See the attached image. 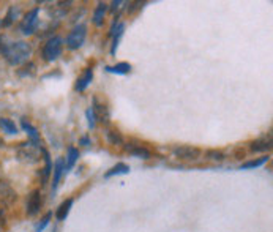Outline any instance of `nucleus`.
Returning <instances> with one entry per match:
<instances>
[{"instance_id": "34", "label": "nucleus", "mask_w": 273, "mask_h": 232, "mask_svg": "<svg viewBox=\"0 0 273 232\" xmlns=\"http://www.w3.org/2000/svg\"><path fill=\"white\" fill-rule=\"evenodd\" d=\"M0 27H2V22H0Z\"/></svg>"}, {"instance_id": "35", "label": "nucleus", "mask_w": 273, "mask_h": 232, "mask_svg": "<svg viewBox=\"0 0 273 232\" xmlns=\"http://www.w3.org/2000/svg\"><path fill=\"white\" fill-rule=\"evenodd\" d=\"M0 232H2V229H0Z\"/></svg>"}, {"instance_id": "32", "label": "nucleus", "mask_w": 273, "mask_h": 232, "mask_svg": "<svg viewBox=\"0 0 273 232\" xmlns=\"http://www.w3.org/2000/svg\"><path fill=\"white\" fill-rule=\"evenodd\" d=\"M120 5H122L120 0H117V2H112V7H111V11H112V13H115V11L120 8Z\"/></svg>"}, {"instance_id": "15", "label": "nucleus", "mask_w": 273, "mask_h": 232, "mask_svg": "<svg viewBox=\"0 0 273 232\" xmlns=\"http://www.w3.org/2000/svg\"><path fill=\"white\" fill-rule=\"evenodd\" d=\"M73 204H74V199L70 198V199L64 201V202H62V204L59 205L57 212H55V218H57V221H64V219L68 217V213H70Z\"/></svg>"}, {"instance_id": "14", "label": "nucleus", "mask_w": 273, "mask_h": 232, "mask_svg": "<svg viewBox=\"0 0 273 232\" xmlns=\"http://www.w3.org/2000/svg\"><path fill=\"white\" fill-rule=\"evenodd\" d=\"M52 172H54V179H52V193H55V191H57V186H59V183H60L62 175L65 174V160H64V158H57V160H55Z\"/></svg>"}, {"instance_id": "13", "label": "nucleus", "mask_w": 273, "mask_h": 232, "mask_svg": "<svg viewBox=\"0 0 273 232\" xmlns=\"http://www.w3.org/2000/svg\"><path fill=\"white\" fill-rule=\"evenodd\" d=\"M92 79H94V70H92V68H85L82 75H80L76 79V84H74V90H76V92H84L92 84Z\"/></svg>"}, {"instance_id": "29", "label": "nucleus", "mask_w": 273, "mask_h": 232, "mask_svg": "<svg viewBox=\"0 0 273 232\" xmlns=\"http://www.w3.org/2000/svg\"><path fill=\"white\" fill-rule=\"evenodd\" d=\"M85 117H87V124H89V128H90V130H94L95 125H96V119H95V115H94V111H92V108H87Z\"/></svg>"}, {"instance_id": "31", "label": "nucleus", "mask_w": 273, "mask_h": 232, "mask_svg": "<svg viewBox=\"0 0 273 232\" xmlns=\"http://www.w3.org/2000/svg\"><path fill=\"white\" fill-rule=\"evenodd\" d=\"M79 144H80V145H84V147H89V145L92 144V141H90V138L84 136V138H80V139H79Z\"/></svg>"}, {"instance_id": "7", "label": "nucleus", "mask_w": 273, "mask_h": 232, "mask_svg": "<svg viewBox=\"0 0 273 232\" xmlns=\"http://www.w3.org/2000/svg\"><path fill=\"white\" fill-rule=\"evenodd\" d=\"M38 15H40V8H33L24 16V19L21 22V30L24 35H32L36 30V27H38Z\"/></svg>"}, {"instance_id": "4", "label": "nucleus", "mask_w": 273, "mask_h": 232, "mask_svg": "<svg viewBox=\"0 0 273 232\" xmlns=\"http://www.w3.org/2000/svg\"><path fill=\"white\" fill-rule=\"evenodd\" d=\"M85 36H87V27L85 26H76L70 33H68L66 40H65V45L68 49H79L80 46L84 45L85 41Z\"/></svg>"}, {"instance_id": "10", "label": "nucleus", "mask_w": 273, "mask_h": 232, "mask_svg": "<svg viewBox=\"0 0 273 232\" xmlns=\"http://www.w3.org/2000/svg\"><path fill=\"white\" fill-rule=\"evenodd\" d=\"M123 147H125V150L128 152V154L131 156H134V158H141V160H150V158H152V152L148 150L147 147H144V145H139V144L134 145V144L127 142Z\"/></svg>"}, {"instance_id": "19", "label": "nucleus", "mask_w": 273, "mask_h": 232, "mask_svg": "<svg viewBox=\"0 0 273 232\" xmlns=\"http://www.w3.org/2000/svg\"><path fill=\"white\" fill-rule=\"evenodd\" d=\"M106 71L112 73V75H128V73L131 71V65L128 62H120L112 66H106Z\"/></svg>"}, {"instance_id": "1", "label": "nucleus", "mask_w": 273, "mask_h": 232, "mask_svg": "<svg viewBox=\"0 0 273 232\" xmlns=\"http://www.w3.org/2000/svg\"><path fill=\"white\" fill-rule=\"evenodd\" d=\"M2 54L10 65H21L22 62H26V60L30 57V54H32V46L26 41H16V43H11L8 46H5Z\"/></svg>"}, {"instance_id": "5", "label": "nucleus", "mask_w": 273, "mask_h": 232, "mask_svg": "<svg viewBox=\"0 0 273 232\" xmlns=\"http://www.w3.org/2000/svg\"><path fill=\"white\" fill-rule=\"evenodd\" d=\"M172 154L176 155L178 160L197 161L202 156V150L197 147H193V145H178V147L172 149Z\"/></svg>"}, {"instance_id": "30", "label": "nucleus", "mask_w": 273, "mask_h": 232, "mask_svg": "<svg viewBox=\"0 0 273 232\" xmlns=\"http://www.w3.org/2000/svg\"><path fill=\"white\" fill-rule=\"evenodd\" d=\"M234 156L237 158V160H243V158L246 156V152L241 149V147H237L234 150Z\"/></svg>"}, {"instance_id": "36", "label": "nucleus", "mask_w": 273, "mask_h": 232, "mask_svg": "<svg viewBox=\"0 0 273 232\" xmlns=\"http://www.w3.org/2000/svg\"><path fill=\"white\" fill-rule=\"evenodd\" d=\"M0 144H2V141H0Z\"/></svg>"}, {"instance_id": "3", "label": "nucleus", "mask_w": 273, "mask_h": 232, "mask_svg": "<svg viewBox=\"0 0 273 232\" xmlns=\"http://www.w3.org/2000/svg\"><path fill=\"white\" fill-rule=\"evenodd\" d=\"M40 156H41V147L33 145L32 142L22 144V147L17 150V158H19V161L27 163V164L38 163L41 160Z\"/></svg>"}, {"instance_id": "6", "label": "nucleus", "mask_w": 273, "mask_h": 232, "mask_svg": "<svg viewBox=\"0 0 273 232\" xmlns=\"http://www.w3.org/2000/svg\"><path fill=\"white\" fill-rule=\"evenodd\" d=\"M92 111H94V115L98 122H101V124L108 125L109 120H111V111L108 105H104L103 101H100V98L95 95L94 100H92Z\"/></svg>"}, {"instance_id": "18", "label": "nucleus", "mask_w": 273, "mask_h": 232, "mask_svg": "<svg viewBox=\"0 0 273 232\" xmlns=\"http://www.w3.org/2000/svg\"><path fill=\"white\" fill-rule=\"evenodd\" d=\"M129 172V166L125 163H117L114 168H111L106 174H104V179H111L114 175H125Z\"/></svg>"}, {"instance_id": "20", "label": "nucleus", "mask_w": 273, "mask_h": 232, "mask_svg": "<svg viewBox=\"0 0 273 232\" xmlns=\"http://www.w3.org/2000/svg\"><path fill=\"white\" fill-rule=\"evenodd\" d=\"M79 158V150L74 149V147H68V155H66V163H65V172L68 170H71L74 168V164H76Z\"/></svg>"}, {"instance_id": "9", "label": "nucleus", "mask_w": 273, "mask_h": 232, "mask_svg": "<svg viewBox=\"0 0 273 232\" xmlns=\"http://www.w3.org/2000/svg\"><path fill=\"white\" fill-rule=\"evenodd\" d=\"M17 199V194L7 180H0V202L3 205H11Z\"/></svg>"}, {"instance_id": "23", "label": "nucleus", "mask_w": 273, "mask_h": 232, "mask_svg": "<svg viewBox=\"0 0 273 232\" xmlns=\"http://www.w3.org/2000/svg\"><path fill=\"white\" fill-rule=\"evenodd\" d=\"M106 138H108L109 144H112V145H123L125 144V139H123L122 133L119 130H108Z\"/></svg>"}, {"instance_id": "26", "label": "nucleus", "mask_w": 273, "mask_h": 232, "mask_svg": "<svg viewBox=\"0 0 273 232\" xmlns=\"http://www.w3.org/2000/svg\"><path fill=\"white\" fill-rule=\"evenodd\" d=\"M15 17H16V10H15V7H10L7 16H5V19L2 21V26H3V27H10L11 24H13Z\"/></svg>"}, {"instance_id": "21", "label": "nucleus", "mask_w": 273, "mask_h": 232, "mask_svg": "<svg viewBox=\"0 0 273 232\" xmlns=\"http://www.w3.org/2000/svg\"><path fill=\"white\" fill-rule=\"evenodd\" d=\"M41 154H43V156H45V163H46V166H45V169H43V175H41V185H45V183L48 182V179H49V175H51V170H52V164H51V156H49V154H48V150H45L41 147Z\"/></svg>"}, {"instance_id": "25", "label": "nucleus", "mask_w": 273, "mask_h": 232, "mask_svg": "<svg viewBox=\"0 0 273 232\" xmlns=\"http://www.w3.org/2000/svg\"><path fill=\"white\" fill-rule=\"evenodd\" d=\"M0 128L7 133V134H16L17 128L15 125V122H11L10 119H0Z\"/></svg>"}, {"instance_id": "28", "label": "nucleus", "mask_w": 273, "mask_h": 232, "mask_svg": "<svg viewBox=\"0 0 273 232\" xmlns=\"http://www.w3.org/2000/svg\"><path fill=\"white\" fill-rule=\"evenodd\" d=\"M19 75L21 76H32V75H35V63L29 62L27 65H24L22 68L19 70Z\"/></svg>"}, {"instance_id": "11", "label": "nucleus", "mask_w": 273, "mask_h": 232, "mask_svg": "<svg viewBox=\"0 0 273 232\" xmlns=\"http://www.w3.org/2000/svg\"><path fill=\"white\" fill-rule=\"evenodd\" d=\"M272 149V134L259 139H254L250 142V150L253 154H259V152H269Z\"/></svg>"}, {"instance_id": "33", "label": "nucleus", "mask_w": 273, "mask_h": 232, "mask_svg": "<svg viewBox=\"0 0 273 232\" xmlns=\"http://www.w3.org/2000/svg\"><path fill=\"white\" fill-rule=\"evenodd\" d=\"M3 41H5V38L2 35H0V52H2L3 49H5V45H3Z\"/></svg>"}, {"instance_id": "12", "label": "nucleus", "mask_w": 273, "mask_h": 232, "mask_svg": "<svg viewBox=\"0 0 273 232\" xmlns=\"http://www.w3.org/2000/svg\"><path fill=\"white\" fill-rule=\"evenodd\" d=\"M123 30H125V24H123V22L115 24V22H114L112 29H111V36H112V46H111V56H115L117 47H119V43H120V38L123 36Z\"/></svg>"}, {"instance_id": "22", "label": "nucleus", "mask_w": 273, "mask_h": 232, "mask_svg": "<svg viewBox=\"0 0 273 232\" xmlns=\"http://www.w3.org/2000/svg\"><path fill=\"white\" fill-rule=\"evenodd\" d=\"M269 161V156H260V158H254V160H250V161H245L243 164H240V170L243 169H256V168H260L264 166V164Z\"/></svg>"}, {"instance_id": "24", "label": "nucleus", "mask_w": 273, "mask_h": 232, "mask_svg": "<svg viewBox=\"0 0 273 232\" xmlns=\"http://www.w3.org/2000/svg\"><path fill=\"white\" fill-rule=\"evenodd\" d=\"M206 158H207V160H210V161H218V163H221V161H225L226 155H225V152H221V150L210 149V150L206 152Z\"/></svg>"}, {"instance_id": "16", "label": "nucleus", "mask_w": 273, "mask_h": 232, "mask_svg": "<svg viewBox=\"0 0 273 232\" xmlns=\"http://www.w3.org/2000/svg\"><path fill=\"white\" fill-rule=\"evenodd\" d=\"M21 124H22V128H24V131H27V134H29V138H30V142H32L33 145H38V147H40V133H38V130H36V128L35 126H32V125H30L29 124V122L26 120V119H24L22 122H21Z\"/></svg>"}, {"instance_id": "27", "label": "nucleus", "mask_w": 273, "mask_h": 232, "mask_svg": "<svg viewBox=\"0 0 273 232\" xmlns=\"http://www.w3.org/2000/svg\"><path fill=\"white\" fill-rule=\"evenodd\" d=\"M51 218H52V213L51 212L46 213V215L41 218V221L36 224V232H43V231H45V228L49 224V221H51Z\"/></svg>"}, {"instance_id": "17", "label": "nucleus", "mask_w": 273, "mask_h": 232, "mask_svg": "<svg viewBox=\"0 0 273 232\" xmlns=\"http://www.w3.org/2000/svg\"><path fill=\"white\" fill-rule=\"evenodd\" d=\"M108 11V3L106 2H100L96 5L95 8V13H94V24L96 27L103 26V19H104V15H106Z\"/></svg>"}, {"instance_id": "2", "label": "nucleus", "mask_w": 273, "mask_h": 232, "mask_svg": "<svg viewBox=\"0 0 273 232\" xmlns=\"http://www.w3.org/2000/svg\"><path fill=\"white\" fill-rule=\"evenodd\" d=\"M62 51H64V38L62 36H52L43 47V57L48 62H54L55 59L60 57Z\"/></svg>"}, {"instance_id": "8", "label": "nucleus", "mask_w": 273, "mask_h": 232, "mask_svg": "<svg viewBox=\"0 0 273 232\" xmlns=\"http://www.w3.org/2000/svg\"><path fill=\"white\" fill-rule=\"evenodd\" d=\"M41 204H43V199H41L40 190H33L32 193L29 194V198H27V204H26V212H27V215H29V217H35L36 213L40 212Z\"/></svg>"}]
</instances>
